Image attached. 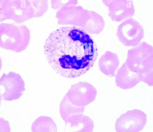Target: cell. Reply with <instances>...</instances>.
Masks as SVG:
<instances>
[{"label":"cell","instance_id":"cell-5","mask_svg":"<svg viewBox=\"0 0 153 132\" xmlns=\"http://www.w3.org/2000/svg\"><path fill=\"white\" fill-rule=\"evenodd\" d=\"M90 16V11L85 10L81 6L69 5L61 8L56 13L58 24L73 25L84 29Z\"/></svg>","mask_w":153,"mask_h":132},{"label":"cell","instance_id":"cell-2","mask_svg":"<svg viewBox=\"0 0 153 132\" xmlns=\"http://www.w3.org/2000/svg\"><path fill=\"white\" fill-rule=\"evenodd\" d=\"M30 31L25 25L0 24V47L17 53L24 51L30 41Z\"/></svg>","mask_w":153,"mask_h":132},{"label":"cell","instance_id":"cell-21","mask_svg":"<svg viewBox=\"0 0 153 132\" xmlns=\"http://www.w3.org/2000/svg\"><path fill=\"white\" fill-rule=\"evenodd\" d=\"M2 100V98L1 97V96H0V107H1V102Z\"/></svg>","mask_w":153,"mask_h":132},{"label":"cell","instance_id":"cell-19","mask_svg":"<svg viewBox=\"0 0 153 132\" xmlns=\"http://www.w3.org/2000/svg\"><path fill=\"white\" fill-rule=\"evenodd\" d=\"M4 0H0V22L7 20L4 10Z\"/></svg>","mask_w":153,"mask_h":132},{"label":"cell","instance_id":"cell-20","mask_svg":"<svg viewBox=\"0 0 153 132\" xmlns=\"http://www.w3.org/2000/svg\"><path fill=\"white\" fill-rule=\"evenodd\" d=\"M2 66V62L1 59V57H0V71H1V69Z\"/></svg>","mask_w":153,"mask_h":132},{"label":"cell","instance_id":"cell-12","mask_svg":"<svg viewBox=\"0 0 153 132\" xmlns=\"http://www.w3.org/2000/svg\"><path fill=\"white\" fill-rule=\"evenodd\" d=\"M66 132H93L94 122L90 117L83 114L76 115L65 122Z\"/></svg>","mask_w":153,"mask_h":132},{"label":"cell","instance_id":"cell-15","mask_svg":"<svg viewBox=\"0 0 153 132\" xmlns=\"http://www.w3.org/2000/svg\"><path fill=\"white\" fill-rule=\"evenodd\" d=\"M32 132H57V126L52 118L48 116L39 117L31 125Z\"/></svg>","mask_w":153,"mask_h":132},{"label":"cell","instance_id":"cell-16","mask_svg":"<svg viewBox=\"0 0 153 132\" xmlns=\"http://www.w3.org/2000/svg\"><path fill=\"white\" fill-rule=\"evenodd\" d=\"M35 11V18L42 17L48 8V0H27Z\"/></svg>","mask_w":153,"mask_h":132},{"label":"cell","instance_id":"cell-9","mask_svg":"<svg viewBox=\"0 0 153 132\" xmlns=\"http://www.w3.org/2000/svg\"><path fill=\"white\" fill-rule=\"evenodd\" d=\"M153 58V46L143 42L128 50L126 63L130 71L140 74L143 68Z\"/></svg>","mask_w":153,"mask_h":132},{"label":"cell","instance_id":"cell-13","mask_svg":"<svg viewBox=\"0 0 153 132\" xmlns=\"http://www.w3.org/2000/svg\"><path fill=\"white\" fill-rule=\"evenodd\" d=\"M120 61L118 55L110 51H107L102 55L99 61L101 72L109 77H114L119 66Z\"/></svg>","mask_w":153,"mask_h":132},{"label":"cell","instance_id":"cell-17","mask_svg":"<svg viewBox=\"0 0 153 132\" xmlns=\"http://www.w3.org/2000/svg\"><path fill=\"white\" fill-rule=\"evenodd\" d=\"M78 0H51V6L54 10H60L61 8L69 5H76Z\"/></svg>","mask_w":153,"mask_h":132},{"label":"cell","instance_id":"cell-3","mask_svg":"<svg viewBox=\"0 0 153 132\" xmlns=\"http://www.w3.org/2000/svg\"><path fill=\"white\" fill-rule=\"evenodd\" d=\"M25 91V82L19 74L4 73L0 78V96L3 100L10 101L19 99Z\"/></svg>","mask_w":153,"mask_h":132},{"label":"cell","instance_id":"cell-18","mask_svg":"<svg viewBox=\"0 0 153 132\" xmlns=\"http://www.w3.org/2000/svg\"><path fill=\"white\" fill-rule=\"evenodd\" d=\"M10 123L3 118H0V132H10Z\"/></svg>","mask_w":153,"mask_h":132},{"label":"cell","instance_id":"cell-6","mask_svg":"<svg viewBox=\"0 0 153 132\" xmlns=\"http://www.w3.org/2000/svg\"><path fill=\"white\" fill-rule=\"evenodd\" d=\"M4 10L7 20L18 24L35 18V11L27 0H4Z\"/></svg>","mask_w":153,"mask_h":132},{"label":"cell","instance_id":"cell-10","mask_svg":"<svg viewBox=\"0 0 153 132\" xmlns=\"http://www.w3.org/2000/svg\"><path fill=\"white\" fill-rule=\"evenodd\" d=\"M108 8V15L111 19L120 22L134 17L135 9L132 0H102Z\"/></svg>","mask_w":153,"mask_h":132},{"label":"cell","instance_id":"cell-1","mask_svg":"<svg viewBox=\"0 0 153 132\" xmlns=\"http://www.w3.org/2000/svg\"><path fill=\"white\" fill-rule=\"evenodd\" d=\"M48 64L61 76L74 79L87 72L98 56L92 37L76 27L60 28L52 32L44 46Z\"/></svg>","mask_w":153,"mask_h":132},{"label":"cell","instance_id":"cell-7","mask_svg":"<svg viewBox=\"0 0 153 132\" xmlns=\"http://www.w3.org/2000/svg\"><path fill=\"white\" fill-rule=\"evenodd\" d=\"M97 94L96 89L91 84L79 82L72 85L65 96L74 106L85 107L95 100Z\"/></svg>","mask_w":153,"mask_h":132},{"label":"cell","instance_id":"cell-14","mask_svg":"<svg viewBox=\"0 0 153 132\" xmlns=\"http://www.w3.org/2000/svg\"><path fill=\"white\" fill-rule=\"evenodd\" d=\"M85 107H80L74 106L68 100L65 96L60 105V113L61 117L65 122L73 116L83 114Z\"/></svg>","mask_w":153,"mask_h":132},{"label":"cell","instance_id":"cell-11","mask_svg":"<svg viewBox=\"0 0 153 132\" xmlns=\"http://www.w3.org/2000/svg\"><path fill=\"white\" fill-rule=\"evenodd\" d=\"M115 81L118 87L126 90L134 88L141 80L140 74L130 71L125 62L118 71Z\"/></svg>","mask_w":153,"mask_h":132},{"label":"cell","instance_id":"cell-8","mask_svg":"<svg viewBox=\"0 0 153 132\" xmlns=\"http://www.w3.org/2000/svg\"><path fill=\"white\" fill-rule=\"evenodd\" d=\"M147 122L146 114L139 109L129 110L121 115L117 120V132H139L144 128Z\"/></svg>","mask_w":153,"mask_h":132},{"label":"cell","instance_id":"cell-4","mask_svg":"<svg viewBox=\"0 0 153 132\" xmlns=\"http://www.w3.org/2000/svg\"><path fill=\"white\" fill-rule=\"evenodd\" d=\"M142 25L133 18L123 21L118 27L117 35L119 40L126 46H137L144 37Z\"/></svg>","mask_w":153,"mask_h":132}]
</instances>
